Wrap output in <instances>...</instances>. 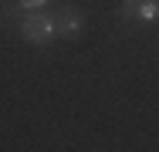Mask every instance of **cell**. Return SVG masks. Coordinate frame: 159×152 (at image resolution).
<instances>
[{"label": "cell", "mask_w": 159, "mask_h": 152, "mask_svg": "<svg viewBox=\"0 0 159 152\" xmlns=\"http://www.w3.org/2000/svg\"><path fill=\"white\" fill-rule=\"evenodd\" d=\"M20 37L27 44L48 47L54 41V24H51V10H27L20 20Z\"/></svg>", "instance_id": "cell-1"}, {"label": "cell", "mask_w": 159, "mask_h": 152, "mask_svg": "<svg viewBox=\"0 0 159 152\" xmlns=\"http://www.w3.org/2000/svg\"><path fill=\"white\" fill-rule=\"evenodd\" d=\"M51 24H54V37H78L85 30V14L75 3H58L51 10Z\"/></svg>", "instance_id": "cell-2"}, {"label": "cell", "mask_w": 159, "mask_h": 152, "mask_svg": "<svg viewBox=\"0 0 159 152\" xmlns=\"http://www.w3.org/2000/svg\"><path fill=\"white\" fill-rule=\"evenodd\" d=\"M139 17H142V20H156V17H159L156 0H142V3H139Z\"/></svg>", "instance_id": "cell-3"}, {"label": "cell", "mask_w": 159, "mask_h": 152, "mask_svg": "<svg viewBox=\"0 0 159 152\" xmlns=\"http://www.w3.org/2000/svg\"><path fill=\"white\" fill-rule=\"evenodd\" d=\"M139 3H142V0H122V7H119L122 20H132V17H139Z\"/></svg>", "instance_id": "cell-4"}, {"label": "cell", "mask_w": 159, "mask_h": 152, "mask_svg": "<svg viewBox=\"0 0 159 152\" xmlns=\"http://www.w3.org/2000/svg\"><path fill=\"white\" fill-rule=\"evenodd\" d=\"M20 7H24V10H44L48 0H20Z\"/></svg>", "instance_id": "cell-5"}, {"label": "cell", "mask_w": 159, "mask_h": 152, "mask_svg": "<svg viewBox=\"0 0 159 152\" xmlns=\"http://www.w3.org/2000/svg\"><path fill=\"white\" fill-rule=\"evenodd\" d=\"M156 7H159V0H156Z\"/></svg>", "instance_id": "cell-6"}]
</instances>
